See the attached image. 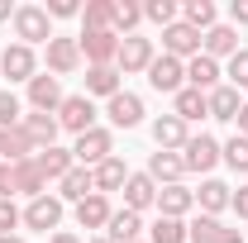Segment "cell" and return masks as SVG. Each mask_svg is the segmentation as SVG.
<instances>
[{
  "mask_svg": "<svg viewBox=\"0 0 248 243\" xmlns=\"http://www.w3.org/2000/svg\"><path fill=\"white\" fill-rule=\"evenodd\" d=\"M15 38L33 48V43H48L53 38V19H48V10L43 5H19L15 10Z\"/></svg>",
  "mask_w": 248,
  "mask_h": 243,
  "instance_id": "cell-1",
  "label": "cell"
},
{
  "mask_svg": "<svg viewBox=\"0 0 248 243\" xmlns=\"http://www.w3.org/2000/svg\"><path fill=\"white\" fill-rule=\"evenodd\" d=\"M72 157H77V167H100L105 157H115V138H110V129H86V134L77 138Z\"/></svg>",
  "mask_w": 248,
  "mask_h": 243,
  "instance_id": "cell-2",
  "label": "cell"
},
{
  "mask_svg": "<svg viewBox=\"0 0 248 243\" xmlns=\"http://www.w3.org/2000/svg\"><path fill=\"white\" fill-rule=\"evenodd\" d=\"M201 38H205V33H196L191 29V24H182V19H177V24H167V29H162V53H167V58H177V62H191V58H201Z\"/></svg>",
  "mask_w": 248,
  "mask_h": 243,
  "instance_id": "cell-3",
  "label": "cell"
},
{
  "mask_svg": "<svg viewBox=\"0 0 248 243\" xmlns=\"http://www.w3.org/2000/svg\"><path fill=\"white\" fill-rule=\"evenodd\" d=\"M58 124H62V129H72L77 138H81L86 129H95V105H91V95H62Z\"/></svg>",
  "mask_w": 248,
  "mask_h": 243,
  "instance_id": "cell-4",
  "label": "cell"
},
{
  "mask_svg": "<svg viewBox=\"0 0 248 243\" xmlns=\"http://www.w3.org/2000/svg\"><path fill=\"white\" fill-rule=\"evenodd\" d=\"M153 38H139V33H129V38H120V58H115V67H120V76H129V72H148L153 67Z\"/></svg>",
  "mask_w": 248,
  "mask_h": 243,
  "instance_id": "cell-5",
  "label": "cell"
},
{
  "mask_svg": "<svg viewBox=\"0 0 248 243\" xmlns=\"http://www.w3.org/2000/svg\"><path fill=\"white\" fill-rule=\"evenodd\" d=\"M77 43H81V58L91 62V67H115V58H120V33H115V29H105V33H81Z\"/></svg>",
  "mask_w": 248,
  "mask_h": 243,
  "instance_id": "cell-6",
  "label": "cell"
},
{
  "mask_svg": "<svg viewBox=\"0 0 248 243\" xmlns=\"http://www.w3.org/2000/svg\"><path fill=\"white\" fill-rule=\"evenodd\" d=\"M77 67H81V43L53 33V38H48V72H53V76H72Z\"/></svg>",
  "mask_w": 248,
  "mask_h": 243,
  "instance_id": "cell-7",
  "label": "cell"
},
{
  "mask_svg": "<svg viewBox=\"0 0 248 243\" xmlns=\"http://www.w3.org/2000/svg\"><path fill=\"white\" fill-rule=\"evenodd\" d=\"M0 72H5L10 81H33V76H38V58H33V48L10 43V48L0 53Z\"/></svg>",
  "mask_w": 248,
  "mask_h": 243,
  "instance_id": "cell-8",
  "label": "cell"
},
{
  "mask_svg": "<svg viewBox=\"0 0 248 243\" xmlns=\"http://www.w3.org/2000/svg\"><path fill=\"white\" fill-rule=\"evenodd\" d=\"M182 81H186V62H177V58H153V67H148V86L153 91H167V95H177L182 91Z\"/></svg>",
  "mask_w": 248,
  "mask_h": 243,
  "instance_id": "cell-9",
  "label": "cell"
},
{
  "mask_svg": "<svg viewBox=\"0 0 248 243\" xmlns=\"http://www.w3.org/2000/svg\"><path fill=\"white\" fill-rule=\"evenodd\" d=\"M182 152H186V157H182L186 172H210V167L219 162V143L210 138V134H191Z\"/></svg>",
  "mask_w": 248,
  "mask_h": 243,
  "instance_id": "cell-10",
  "label": "cell"
},
{
  "mask_svg": "<svg viewBox=\"0 0 248 243\" xmlns=\"http://www.w3.org/2000/svg\"><path fill=\"white\" fill-rule=\"evenodd\" d=\"M24 224H29V229H38V234L58 229V224H62V200H58V196H33L29 210H24Z\"/></svg>",
  "mask_w": 248,
  "mask_h": 243,
  "instance_id": "cell-11",
  "label": "cell"
},
{
  "mask_svg": "<svg viewBox=\"0 0 248 243\" xmlns=\"http://www.w3.org/2000/svg\"><path fill=\"white\" fill-rule=\"evenodd\" d=\"M29 105L38 110V115H58V105H62V86H58V76L38 72V76L29 81Z\"/></svg>",
  "mask_w": 248,
  "mask_h": 243,
  "instance_id": "cell-12",
  "label": "cell"
},
{
  "mask_svg": "<svg viewBox=\"0 0 248 243\" xmlns=\"http://www.w3.org/2000/svg\"><path fill=\"white\" fill-rule=\"evenodd\" d=\"M33 152H38V148H33V138L24 134V124L0 129V162H10V167H15V162H29Z\"/></svg>",
  "mask_w": 248,
  "mask_h": 243,
  "instance_id": "cell-13",
  "label": "cell"
},
{
  "mask_svg": "<svg viewBox=\"0 0 248 243\" xmlns=\"http://www.w3.org/2000/svg\"><path fill=\"white\" fill-rule=\"evenodd\" d=\"M105 115H110V124H115V129H134V124L143 120V100H139L134 91H120V95H110Z\"/></svg>",
  "mask_w": 248,
  "mask_h": 243,
  "instance_id": "cell-14",
  "label": "cell"
},
{
  "mask_svg": "<svg viewBox=\"0 0 248 243\" xmlns=\"http://www.w3.org/2000/svg\"><path fill=\"white\" fill-rule=\"evenodd\" d=\"M157 200V182L148 172H129V182H124V210H148Z\"/></svg>",
  "mask_w": 248,
  "mask_h": 243,
  "instance_id": "cell-15",
  "label": "cell"
},
{
  "mask_svg": "<svg viewBox=\"0 0 248 243\" xmlns=\"http://www.w3.org/2000/svg\"><path fill=\"white\" fill-rule=\"evenodd\" d=\"M219 76H224V72H219V62L205 58V53L186 62V86H191V91H205V95H210V91L219 86Z\"/></svg>",
  "mask_w": 248,
  "mask_h": 243,
  "instance_id": "cell-16",
  "label": "cell"
},
{
  "mask_svg": "<svg viewBox=\"0 0 248 243\" xmlns=\"http://www.w3.org/2000/svg\"><path fill=\"white\" fill-rule=\"evenodd\" d=\"M201 53H205V58H234V53H239V29H234V24H215V29L205 33V38H201Z\"/></svg>",
  "mask_w": 248,
  "mask_h": 243,
  "instance_id": "cell-17",
  "label": "cell"
},
{
  "mask_svg": "<svg viewBox=\"0 0 248 243\" xmlns=\"http://www.w3.org/2000/svg\"><path fill=\"white\" fill-rule=\"evenodd\" d=\"M19 124H24V134L33 138V148H38V152H43V148H58V129H62L58 115H38V110H33V115H24Z\"/></svg>",
  "mask_w": 248,
  "mask_h": 243,
  "instance_id": "cell-18",
  "label": "cell"
},
{
  "mask_svg": "<svg viewBox=\"0 0 248 243\" xmlns=\"http://www.w3.org/2000/svg\"><path fill=\"white\" fill-rule=\"evenodd\" d=\"M33 162H38V172H43V182H62L72 167H77V157H72V148H43L33 152Z\"/></svg>",
  "mask_w": 248,
  "mask_h": 243,
  "instance_id": "cell-19",
  "label": "cell"
},
{
  "mask_svg": "<svg viewBox=\"0 0 248 243\" xmlns=\"http://www.w3.org/2000/svg\"><path fill=\"white\" fill-rule=\"evenodd\" d=\"M86 196H95V177H91V167H72L67 177L58 182V200H86Z\"/></svg>",
  "mask_w": 248,
  "mask_h": 243,
  "instance_id": "cell-20",
  "label": "cell"
},
{
  "mask_svg": "<svg viewBox=\"0 0 248 243\" xmlns=\"http://www.w3.org/2000/svg\"><path fill=\"white\" fill-rule=\"evenodd\" d=\"M186 124L177 120V115H162V120L153 124V143H157V152H177V148H186Z\"/></svg>",
  "mask_w": 248,
  "mask_h": 243,
  "instance_id": "cell-21",
  "label": "cell"
},
{
  "mask_svg": "<svg viewBox=\"0 0 248 243\" xmlns=\"http://www.w3.org/2000/svg\"><path fill=\"white\" fill-rule=\"evenodd\" d=\"M91 177H95V191H100V196H110V191H124L129 167H124V157H105L100 167H91Z\"/></svg>",
  "mask_w": 248,
  "mask_h": 243,
  "instance_id": "cell-22",
  "label": "cell"
},
{
  "mask_svg": "<svg viewBox=\"0 0 248 243\" xmlns=\"http://www.w3.org/2000/svg\"><path fill=\"white\" fill-rule=\"evenodd\" d=\"M139 229H143L139 210H115L110 224H105V239L110 243H139Z\"/></svg>",
  "mask_w": 248,
  "mask_h": 243,
  "instance_id": "cell-23",
  "label": "cell"
},
{
  "mask_svg": "<svg viewBox=\"0 0 248 243\" xmlns=\"http://www.w3.org/2000/svg\"><path fill=\"white\" fill-rule=\"evenodd\" d=\"M191 205H196V191H186L182 182H177V186H162V191H157V210L167 214V219H182Z\"/></svg>",
  "mask_w": 248,
  "mask_h": 243,
  "instance_id": "cell-24",
  "label": "cell"
},
{
  "mask_svg": "<svg viewBox=\"0 0 248 243\" xmlns=\"http://www.w3.org/2000/svg\"><path fill=\"white\" fill-rule=\"evenodd\" d=\"M110 214H115V210H110V200L95 191V196H86V200L77 205V224H81V229H105Z\"/></svg>",
  "mask_w": 248,
  "mask_h": 243,
  "instance_id": "cell-25",
  "label": "cell"
},
{
  "mask_svg": "<svg viewBox=\"0 0 248 243\" xmlns=\"http://www.w3.org/2000/svg\"><path fill=\"white\" fill-rule=\"evenodd\" d=\"M182 172H186V162L177 152H153V162H148V177H153L157 186H177Z\"/></svg>",
  "mask_w": 248,
  "mask_h": 243,
  "instance_id": "cell-26",
  "label": "cell"
},
{
  "mask_svg": "<svg viewBox=\"0 0 248 243\" xmlns=\"http://www.w3.org/2000/svg\"><path fill=\"white\" fill-rule=\"evenodd\" d=\"M172 100H177V110H172V115H177L182 124L201 120V115H210V100H205V91H191V86H182Z\"/></svg>",
  "mask_w": 248,
  "mask_h": 243,
  "instance_id": "cell-27",
  "label": "cell"
},
{
  "mask_svg": "<svg viewBox=\"0 0 248 243\" xmlns=\"http://www.w3.org/2000/svg\"><path fill=\"white\" fill-rule=\"evenodd\" d=\"M81 24H86V33H105V29H115V0H86V10H81Z\"/></svg>",
  "mask_w": 248,
  "mask_h": 243,
  "instance_id": "cell-28",
  "label": "cell"
},
{
  "mask_svg": "<svg viewBox=\"0 0 248 243\" xmlns=\"http://www.w3.org/2000/svg\"><path fill=\"white\" fill-rule=\"evenodd\" d=\"M86 95H120V67H86Z\"/></svg>",
  "mask_w": 248,
  "mask_h": 243,
  "instance_id": "cell-29",
  "label": "cell"
},
{
  "mask_svg": "<svg viewBox=\"0 0 248 243\" xmlns=\"http://www.w3.org/2000/svg\"><path fill=\"white\" fill-rule=\"evenodd\" d=\"M205 100H210V120H239V110H244V100H239L234 86H215Z\"/></svg>",
  "mask_w": 248,
  "mask_h": 243,
  "instance_id": "cell-30",
  "label": "cell"
},
{
  "mask_svg": "<svg viewBox=\"0 0 248 243\" xmlns=\"http://www.w3.org/2000/svg\"><path fill=\"white\" fill-rule=\"evenodd\" d=\"M229 200H234V191H229L224 182H215V177H210V182H201V191H196V205H201L205 214H219Z\"/></svg>",
  "mask_w": 248,
  "mask_h": 243,
  "instance_id": "cell-31",
  "label": "cell"
},
{
  "mask_svg": "<svg viewBox=\"0 0 248 243\" xmlns=\"http://www.w3.org/2000/svg\"><path fill=\"white\" fill-rule=\"evenodd\" d=\"M43 186H48V182H43V172H38L33 157H29V162H15V191H19V196L33 200V196H43Z\"/></svg>",
  "mask_w": 248,
  "mask_h": 243,
  "instance_id": "cell-32",
  "label": "cell"
},
{
  "mask_svg": "<svg viewBox=\"0 0 248 243\" xmlns=\"http://www.w3.org/2000/svg\"><path fill=\"white\" fill-rule=\"evenodd\" d=\"M182 24H191L196 33H210L215 29V5H210V0H186L182 5Z\"/></svg>",
  "mask_w": 248,
  "mask_h": 243,
  "instance_id": "cell-33",
  "label": "cell"
},
{
  "mask_svg": "<svg viewBox=\"0 0 248 243\" xmlns=\"http://www.w3.org/2000/svg\"><path fill=\"white\" fill-rule=\"evenodd\" d=\"M219 234H224V224L215 214H201V219L186 224V243H219Z\"/></svg>",
  "mask_w": 248,
  "mask_h": 243,
  "instance_id": "cell-34",
  "label": "cell"
},
{
  "mask_svg": "<svg viewBox=\"0 0 248 243\" xmlns=\"http://www.w3.org/2000/svg\"><path fill=\"white\" fill-rule=\"evenodd\" d=\"M143 24V5H134V0H115V33H129Z\"/></svg>",
  "mask_w": 248,
  "mask_h": 243,
  "instance_id": "cell-35",
  "label": "cell"
},
{
  "mask_svg": "<svg viewBox=\"0 0 248 243\" xmlns=\"http://www.w3.org/2000/svg\"><path fill=\"white\" fill-rule=\"evenodd\" d=\"M148 243H186V224H182V219L157 214V224H153V234H148Z\"/></svg>",
  "mask_w": 248,
  "mask_h": 243,
  "instance_id": "cell-36",
  "label": "cell"
},
{
  "mask_svg": "<svg viewBox=\"0 0 248 243\" xmlns=\"http://www.w3.org/2000/svg\"><path fill=\"white\" fill-rule=\"evenodd\" d=\"M219 157H224L234 172H248V138H244V134H234L229 143H219Z\"/></svg>",
  "mask_w": 248,
  "mask_h": 243,
  "instance_id": "cell-37",
  "label": "cell"
},
{
  "mask_svg": "<svg viewBox=\"0 0 248 243\" xmlns=\"http://www.w3.org/2000/svg\"><path fill=\"white\" fill-rule=\"evenodd\" d=\"M143 19H153V24H177V0H148L143 5Z\"/></svg>",
  "mask_w": 248,
  "mask_h": 243,
  "instance_id": "cell-38",
  "label": "cell"
},
{
  "mask_svg": "<svg viewBox=\"0 0 248 243\" xmlns=\"http://www.w3.org/2000/svg\"><path fill=\"white\" fill-rule=\"evenodd\" d=\"M224 76H229L234 91H244V86H248V48H239V53L229 58V72H224Z\"/></svg>",
  "mask_w": 248,
  "mask_h": 243,
  "instance_id": "cell-39",
  "label": "cell"
},
{
  "mask_svg": "<svg viewBox=\"0 0 248 243\" xmlns=\"http://www.w3.org/2000/svg\"><path fill=\"white\" fill-rule=\"evenodd\" d=\"M15 124H19V95L0 91V129H15Z\"/></svg>",
  "mask_w": 248,
  "mask_h": 243,
  "instance_id": "cell-40",
  "label": "cell"
},
{
  "mask_svg": "<svg viewBox=\"0 0 248 243\" xmlns=\"http://www.w3.org/2000/svg\"><path fill=\"white\" fill-rule=\"evenodd\" d=\"M19 224H24V214L15 210V200H10V196H5V200H0V234H15V229H19Z\"/></svg>",
  "mask_w": 248,
  "mask_h": 243,
  "instance_id": "cell-41",
  "label": "cell"
},
{
  "mask_svg": "<svg viewBox=\"0 0 248 243\" xmlns=\"http://www.w3.org/2000/svg\"><path fill=\"white\" fill-rule=\"evenodd\" d=\"M43 10H48V19H72V15H81V5H77V0H48Z\"/></svg>",
  "mask_w": 248,
  "mask_h": 243,
  "instance_id": "cell-42",
  "label": "cell"
},
{
  "mask_svg": "<svg viewBox=\"0 0 248 243\" xmlns=\"http://www.w3.org/2000/svg\"><path fill=\"white\" fill-rule=\"evenodd\" d=\"M10 191H15V167H10V162H0V200H5Z\"/></svg>",
  "mask_w": 248,
  "mask_h": 243,
  "instance_id": "cell-43",
  "label": "cell"
},
{
  "mask_svg": "<svg viewBox=\"0 0 248 243\" xmlns=\"http://www.w3.org/2000/svg\"><path fill=\"white\" fill-rule=\"evenodd\" d=\"M229 205L239 210V219H248V186H239V191H234V200H229Z\"/></svg>",
  "mask_w": 248,
  "mask_h": 243,
  "instance_id": "cell-44",
  "label": "cell"
},
{
  "mask_svg": "<svg viewBox=\"0 0 248 243\" xmlns=\"http://www.w3.org/2000/svg\"><path fill=\"white\" fill-rule=\"evenodd\" d=\"M229 19H234V24H248V0H234V5H229Z\"/></svg>",
  "mask_w": 248,
  "mask_h": 243,
  "instance_id": "cell-45",
  "label": "cell"
},
{
  "mask_svg": "<svg viewBox=\"0 0 248 243\" xmlns=\"http://www.w3.org/2000/svg\"><path fill=\"white\" fill-rule=\"evenodd\" d=\"M219 243H244V229H224V234H219Z\"/></svg>",
  "mask_w": 248,
  "mask_h": 243,
  "instance_id": "cell-46",
  "label": "cell"
},
{
  "mask_svg": "<svg viewBox=\"0 0 248 243\" xmlns=\"http://www.w3.org/2000/svg\"><path fill=\"white\" fill-rule=\"evenodd\" d=\"M234 124H239V134H244V138H248V105H244V110H239V120H234Z\"/></svg>",
  "mask_w": 248,
  "mask_h": 243,
  "instance_id": "cell-47",
  "label": "cell"
},
{
  "mask_svg": "<svg viewBox=\"0 0 248 243\" xmlns=\"http://www.w3.org/2000/svg\"><path fill=\"white\" fill-rule=\"evenodd\" d=\"M53 243H81V239H77V234H62V229H58V234H53Z\"/></svg>",
  "mask_w": 248,
  "mask_h": 243,
  "instance_id": "cell-48",
  "label": "cell"
},
{
  "mask_svg": "<svg viewBox=\"0 0 248 243\" xmlns=\"http://www.w3.org/2000/svg\"><path fill=\"white\" fill-rule=\"evenodd\" d=\"M5 19H15V10H10V0H0V24Z\"/></svg>",
  "mask_w": 248,
  "mask_h": 243,
  "instance_id": "cell-49",
  "label": "cell"
},
{
  "mask_svg": "<svg viewBox=\"0 0 248 243\" xmlns=\"http://www.w3.org/2000/svg\"><path fill=\"white\" fill-rule=\"evenodd\" d=\"M0 243H24V239H19V234H0Z\"/></svg>",
  "mask_w": 248,
  "mask_h": 243,
  "instance_id": "cell-50",
  "label": "cell"
},
{
  "mask_svg": "<svg viewBox=\"0 0 248 243\" xmlns=\"http://www.w3.org/2000/svg\"><path fill=\"white\" fill-rule=\"evenodd\" d=\"M91 243H110V239H91Z\"/></svg>",
  "mask_w": 248,
  "mask_h": 243,
  "instance_id": "cell-51",
  "label": "cell"
}]
</instances>
